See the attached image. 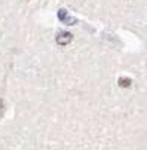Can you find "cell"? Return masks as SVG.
Instances as JSON below:
<instances>
[{"label":"cell","mask_w":147,"mask_h":150,"mask_svg":"<svg viewBox=\"0 0 147 150\" xmlns=\"http://www.w3.org/2000/svg\"><path fill=\"white\" fill-rule=\"evenodd\" d=\"M58 18L62 21V23H76V19H74V18H70L64 9H61V11L58 12Z\"/></svg>","instance_id":"cell-2"},{"label":"cell","mask_w":147,"mask_h":150,"mask_svg":"<svg viewBox=\"0 0 147 150\" xmlns=\"http://www.w3.org/2000/svg\"><path fill=\"white\" fill-rule=\"evenodd\" d=\"M71 39H73V36H71L70 33L62 31V33H59V34L57 36V43L61 45V46H66V45H69L70 42H71Z\"/></svg>","instance_id":"cell-1"},{"label":"cell","mask_w":147,"mask_h":150,"mask_svg":"<svg viewBox=\"0 0 147 150\" xmlns=\"http://www.w3.org/2000/svg\"><path fill=\"white\" fill-rule=\"evenodd\" d=\"M119 85H120L122 88H129L131 86V79L122 77V79H119Z\"/></svg>","instance_id":"cell-3"},{"label":"cell","mask_w":147,"mask_h":150,"mask_svg":"<svg viewBox=\"0 0 147 150\" xmlns=\"http://www.w3.org/2000/svg\"><path fill=\"white\" fill-rule=\"evenodd\" d=\"M2 116H3V100L0 98V119H2Z\"/></svg>","instance_id":"cell-4"}]
</instances>
